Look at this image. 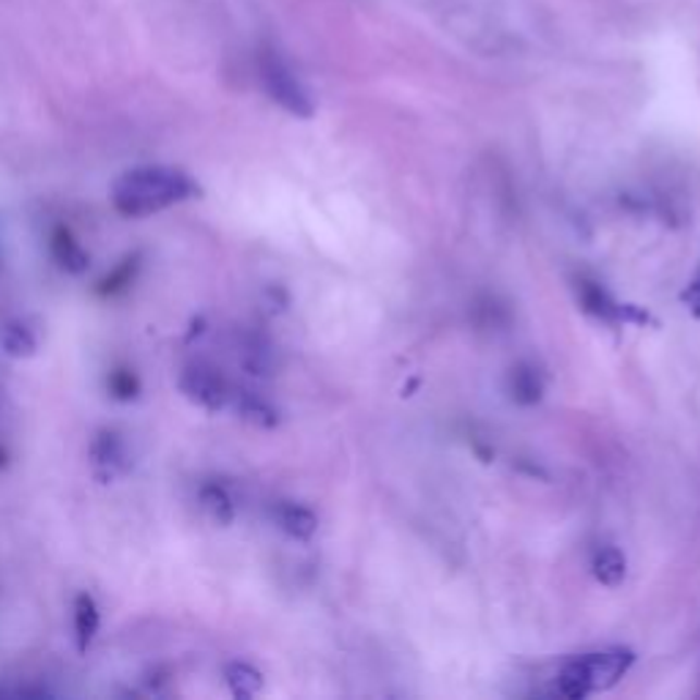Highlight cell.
<instances>
[{"label": "cell", "instance_id": "5b68a950", "mask_svg": "<svg viewBox=\"0 0 700 700\" xmlns=\"http://www.w3.org/2000/svg\"><path fill=\"white\" fill-rule=\"evenodd\" d=\"M179 389L195 405L206 410H222L230 400V386L217 370L206 365H192L181 372Z\"/></svg>", "mask_w": 700, "mask_h": 700}, {"label": "cell", "instance_id": "30bf717a", "mask_svg": "<svg viewBox=\"0 0 700 700\" xmlns=\"http://www.w3.org/2000/svg\"><path fill=\"white\" fill-rule=\"evenodd\" d=\"M197 501H200V509L206 512L208 520L217 523V526H230L236 517V504L222 484H202Z\"/></svg>", "mask_w": 700, "mask_h": 700}, {"label": "cell", "instance_id": "2e32d148", "mask_svg": "<svg viewBox=\"0 0 700 700\" xmlns=\"http://www.w3.org/2000/svg\"><path fill=\"white\" fill-rule=\"evenodd\" d=\"M140 389H143L140 378H137L132 370H112L110 376H107V392H110L115 400H121V403H132V400H137Z\"/></svg>", "mask_w": 700, "mask_h": 700}, {"label": "cell", "instance_id": "d6986e66", "mask_svg": "<svg viewBox=\"0 0 700 700\" xmlns=\"http://www.w3.org/2000/svg\"><path fill=\"white\" fill-rule=\"evenodd\" d=\"M7 465V454H3V449H0V468Z\"/></svg>", "mask_w": 700, "mask_h": 700}, {"label": "cell", "instance_id": "9c48e42d", "mask_svg": "<svg viewBox=\"0 0 700 700\" xmlns=\"http://www.w3.org/2000/svg\"><path fill=\"white\" fill-rule=\"evenodd\" d=\"M99 624L101 613L94 597L77 594V600H74V640H77L79 654H85L94 646L96 635H99Z\"/></svg>", "mask_w": 700, "mask_h": 700}, {"label": "cell", "instance_id": "3957f363", "mask_svg": "<svg viewBox=\"0 0 700 700\" xmlns=\"http://www.w3.org/2000/svg\"><path fill=\"white\" fill-rule=\"evenodd\" d=\"M258 69H260V83H263L266 94L271 96L274 105H280L282 110L296 115V119H312L315 115L312 96H309V90L304 88L302 79L291 72V66H287L274 50L260 52Z\"/></svg>", "mask_w": 700, "mask_h": 700}, {"label": "cell", "instance_id": "277c9868", "mask_svg": "<svg viewBox=\"0 0 700 700\" xmlns=\"http://www.w3.org/2000/svg\"><path fill=\"white\" fill-rule=\"evenodd\" d=\"M90 465L99 482H115L132 471V454L124 435L115 430H99L90 441Z\"/></svg>", "mask_w": 700, "mask_h": 700}, {"label": "cell", "instance_id": "9a60e30c", "mask_svg": "<svg viewBox=\"0 0 700 700\" xmlns=\"http://www.w3.org/2000/svg\"><path fill=\"white\" fill-rule=\"evenodd\" d=\"M236 408L244 419L253 421V425H258V427H274L277 421H280V414H277L274 405L266 403L263 397H258V394H253V392H238Z\"/></svg>", "mask_w": 700, "mask_h": 700}, {"label": "cell", "instance_id": "4fadbf2b", "mask_svg": "<svg viewBox=\"0 0 700 700\" xmlns=\"http://www.w3.org/2000/svg\"><path fill=\"white\" fill-rule=\"evenodd\" d=\"M509 386H512V397L523 405L539 403V400H542V392H544L542 378H539V372L528 365H520L512 370Z\"/></svg>", "mask_w": 700, "mask_h": 700}, {"label": "cell", "instance_id": "7a4b0ae2", "mask_svg": "<svg viewBox=\"0 0 700 700\" xmlns=\"http://www.w3.org/2000/svg\"><path fill=\"white\" fill-rule=\"evenodd\" d=\"M633 665V654L611 651V654H586L566 662L558 673V692L566 698H586L597 689H607L627 673Z\"/></svg>", "mask_w": 700, "mask_h": 700}, {"label": "cell", "instance_id": "8fae6325", "mask_svg": "<svg viewBox=\"0 0 700 700\" xmlns=\"http://www.w3.org/2000/svg\"><path fill=\"white\" fill-rule=\"evenodd\" d=\"M224 681L238 700H249L263 689V673L249 662H230L224 667Z\"/></svg>", "mask_w": 700, "mask_h": 700}, {"label": "cell", "instance_id": "5bb4252c", "mask_svg": "<svg viewBox=\"0 0 700 700\" xmlns=\"http://www.w3.org/2000/svg\"><path fill=\"white\" fill-rule=\"evenodd\" d=\"M594 577L602 586H618L627 577V558L618 548H602L594 555Z\"/></svg>", "mask_w": 700, "mask_h": 700}, {"label": "cell", "instance_id": "e0dca14e", "mask_svg": "<svg viewBox=\"0 0 700 700\" xmlns=\"http://www.w3.org/2000/svg\"><path fill=\"white\" fill-rule=\"evenodd\" d=\"M135 271H137V258L124 260L119 269L112 271V274L101 282V287H99L101 296H112V293H119V291H124L126 285H132V280H135Z\"/></svg>", "mask_w": 700, "mask_h": 700}, {"label": "cell", "instance_id": "7c38bea8", "mask_svg": "<svg viewBox=\"0 0 700 700\" xmlns=\"http://www.w3.org/2000/svg\"><path fill=\"white\" fill-rule=\"evenodd\" d=\"M0 345L12 359H28L36 354V334L20 320H12L0 329Z\"/></svg>", "mask_w": 700, "mask_h": 700}, {"label": "cell", "instance_id": "ac0fdd59", "mask_svg": "<svg viewBox=\"0 0 700 700\" xmlns=\"http://www.w3.org/2000/svg\"><path fill=\"white\" fill-rule=\"evenodd\" d=\"M684 304H687L689 312H692L695 318H700V274H698V280L689 285V291L684 293Z\"/></svg>", "mask_w": 700, "mask_h": 700}, {"label": "cell", "instance_id": "8992f818", "mask_svg": "<svg viewBox=\"0 0 700 700\" xmlns=\"http://www.w3.org/2000/svg\"><path fill=\"white\" fill-rule=\"evenodd\" d=\"M50 253H52V258H56L58 269L66 271V274L79 277V274H85V271H88V266H90L88 253H85V249L79 247V242L72 236V233H69L66 228L52 230Z\"/></svg>", "mask_w": 700, "mask_h": 700}, {"label": "cell", "instance_id": "6da1fadb", "mask_svg": "<svg viewBox=\"0 0 700 700\" xmlns=\"http://www.w3.org/2000/svg\"><path fill=\"white\" fill-rule=\"evenodd\" d=\"M200 197V186L189 173L164 164H148V168L130 170L112 184L110 200L121 217L143 219L151 213L173 208L179 202Z\"/></svg>", "mask_w": 700, "mask_h": 700}, {"label": "cell", "instance_id": "ba28073f", "mask_svg": "<svg viewBox=\"0 0 700 700\" xmlns=\"http://www.w3.org/2000/svg\"><path fill=\"white\" fill-rule=\"evenodd\" d=\"M274 520L287 537L298 539V542H307V539H312L315 531H318V517H315V512L302 504H293V501L277 504Z\"/></svg>", "mask_w": 700, "mask_h": 700}, {"label": "cell", "instance_id": "52a82bcc", "mask_svg": "<svg viewBox=\"0 0 700 700\" xmlns=\"http://www.w3.org/2000/svg\"><path fill=\"white\" fill-rule=\"evenodd\" d=\"M580 298L582 307L602 320H649V315H640L633 307H622V304L613 302L605 287H600L597 282H582Z\"/></svg>", "mask_w": 700, "mask_h": 700}]
</instances>
